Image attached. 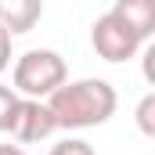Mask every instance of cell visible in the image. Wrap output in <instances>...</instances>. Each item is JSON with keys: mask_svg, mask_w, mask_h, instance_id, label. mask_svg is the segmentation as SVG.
Here are the masks:
<instances>
[{"mask_svg": "<svg viewBox=\"0 0 155 155\" xmlns=\"http://www.w3.org/2000/svg\"><path fill=\"white\" fill-rule=\"evenodd\" d=\"M43 105L54 119V130H90V126H105L116 116L119 94L108 79L87 76V79H65Z\"/></svg>", "mask_w": 155, "mask_h": 155, "instance_id": "1", "label": "cell"}, {"mask_svg": "<svg viewBox=\"0 0 155 155\" xmlns=\"http://www.w3.org/2000/svg\"><path fill=\"white\" fill-rule=\"evenodd\" d=\"M69 79V65L58 51H47V47H33L25 51L18 61H15V72H11V90L18 97H29V101H47L61 83Z\"/></svg>", "mask_w": 155, "mask_h": 155, "instance_id": "2", "label": "cell"}, {"mask_svg": "<svg viewBox=\"0 0 155 155\" xmlns=\"http://www.w3.org/2000/svg\"><path fill=\"white\" fill-rule=\"evenodd\" d=\"M90 43H94L97 58H105V61H112V65L137 58V54H141V47H144V40L137 36V33L119 18L112 7H108V11L90 25Z\"/></svg>", "mask_w": 155, "mask_h": 155, "instance_id": "3", "label": "cell"}, {"mask_svg": "<svg viewBox=\"0 0 155 155\" xmlns=\"http://www.w3.org/2000/svg\"><path fill=\"white\" fill-rule=\"evenodd\" d=\"M18 144H36V141H47L54 134V119L47 112L43 101H29V97H18V108H15V119H11V130H7Z\"/></svg>", "mask_w": 155, "mask_h": 155, "instance_id": "4", "label": "cell"}, {"mask_svg": "<svg viewBox=\"0 0 155 155\" xmlns=\"http://www.w3.org/2000/svg\"><path fill=\"white\" fill-rule=\"evenodd\" d=\"M40 18H43V4L40 0H0V29L7 36L29 33Z\"/></svg>", "mask_w": 155, "mask_h": 155, "instance_id": "5", "label": "cell"}, {"mask_svg": "<svg viewBox=\"0 0 155 155\" xmlns=\"http://www.w3.org/2000/svg\"><path fill=\"white\" fill-rule=\"evenodd\" d=\"M112 11H116L144 43L155 36V4H152V0H116Z\"/></svg>", "mask_w": 155, "mask_h": 155, "instance_id": "6", "label": "cell"}, {"mask_svg": "<svg viewBox=\"0 0 155 155\" xmlns=\"http://www.w3.org/2000/svg\"><path fill=\"white\" fill-rule=\"evenodd\" d=\"M15 108H18V94L11 87L0 83V134L11 130V119H15Z\"/></svg>", "mask_w": 155, "mask_h": 155, "instance_id": "7", "label": "cell"}, {"mask_svg": "<svg viewBox=\"0 0 155 155\" xmlns=\"http://www.w3.org/2000/svg\"><path fill=\"white\" fill-rule=\"evenodd\" d=\"M137 126L144 137H155V94H144L137 105Z\"/></svg>", "mask_w": 155, "mask_h": 155, "instance_id": "8", "label": "cell"}, {"mask_svg": "<svg viewBox=\"0 0 155 155\" xmlns=\"http://www.w3.org/2000/svg\"><path fill=\"white\" fill-rule=\"evenodd\" d=\"M47 155H97V152H94V144L83 141V137H65V141H58Z\"/></svg>", "mask_w": 155, "mask_h": 155, "instance_id": "9", "label": "cell"}, {"mask_svg": "<svg viewBox=\"0 0 155 155\" xmlns=\"http://www.w3.org/2000/svg\"><path fill=\"white\" fill-rule=\"evenodd\" d=\"M7 65H11V36L0 29V72H4Z\"/></svg>", "mask_w": 155, "mask_h": 155, "instance_id": "10", "label": "cell"}, {"mask_svg": "<svg viewBox=\"0 0 155 155\" xmlns=\"http://www.w3.org/2000/svg\"><path fill=\"white\" fill-rule=\"evenodd\" d=\"M0 155H25L22 144H0Z\"/></svg>", "mask_w": 155, "mask_h": 155, "instance_id": "11", "label": "cell"}]
</instances>
